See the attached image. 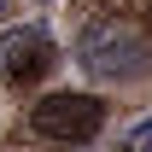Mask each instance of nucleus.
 Listing matches in <instances>:
<instances>
[{
    "label": "nucleus",
    "instance_id": "nucleus-1",
    "mask_svg": "<svg viewBox=\"0 0 152 152\" xmlns=\"http://www.w3.org/2000/svg\"><path fill=\"white\" fill-rule=\"evenodd\" d=\"M76 64L88 76H99V82H129V76H140L152 64V41L129 18H99V23H88V35L76 41Z\"/></svg>",
    "mask_w": 152,
    "mask_h": 152
},
{
    "label": "nucleus",
    "instance_id": "nucleus-2",
    "mask_svg": "<svg viewBox=\"0 0 152 152\" xmlns=\"http://www.w3.org/2000/svg\"><path fill=\"white\" fill-rule=\"evenodd\" d=\"M29 129L47 140H94L105 129V105L94 94H47L41 105H29Z\"/></svg>",
    "mask_w": 152,
    "mask_h": 152
},
{
    "label": "nucleus",
    "instance_id": "nucleus-3",
    "mask_svg": "<svg viewBox=\"0 0 152 152\" xmlns=\"http://www.w3.org/2000/svg\"><path fill=\"white\" fill-rule=\"evenodd\" d=\"M47 64H53V41H47L41 23H12V29L0 35V82L23 88V82H35Z\"/></svg>",
    "mask_w": 152,
    "mask_h": 152
},
{
    "label": "nucleus",
    "instance_id": "nucleus-4",
    "mask_svg": "<svg viewBox=\"0 0 152 152\" xmlns=\"http://www.w3.org/2000/svg\"><path fill=\"white\" fill-rule=\"evenodd\" d=\"M129 152H152V123H140V129H129Z\"/></svg>",
    "mask_w": 152,
    "mask_h": 152
},
{
    "label": "nucleus",
    "instance_id": "nucleus-5",
    "mask_svg": "<svg viewBox=\"0 0 152 152\" xmlns=\"http://www.w3.org/2000/svg\"><path fill=\"white\" fill-rule=\"evenodd\" d=\"M0 6H6V0H0Z\"/></svg>",
    "mask_w": 152,
    "mask_h": 152
}]
</instances>
